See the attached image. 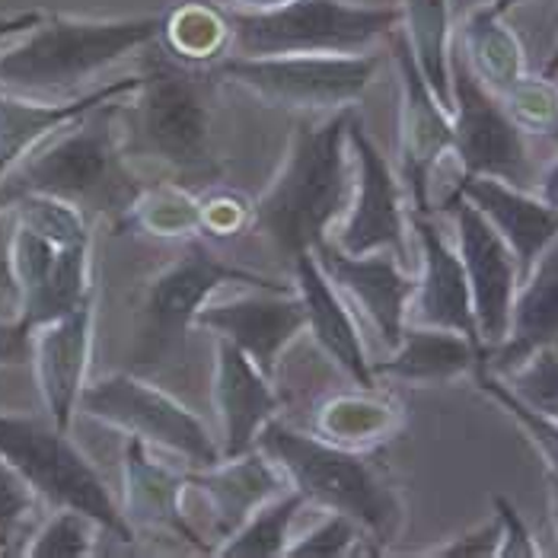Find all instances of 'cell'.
Returning <instances> with one entry per match:
<instances>
[{"label":"cell","instance_id":"cell-44","mask_svg":"<svg viewBox=\"0 0 558 558\" xmlns=\"http://www.w3.org/2000/svg\"><path fill=\"white\" fill-rule=\"evenodd\" d=\"M33 354V332L16 316H0V367L29 364Z\"/></svg>","mask_w":558,"mask_h":558},{"label":"cell","instance_id":"cell-10","mask_svg":"<svg viewBox=\"0 0 558 558\" xmlns=\"http://www.w3.org/2000/svg\"><path fill=\"white\" fill-rule=\"evenodd\" d=\"M377 58L361 54H275L236 58L227 54L217 74L250 89L268 106L301 112H336L357 102L377 74Z\"/></svg>","mask_w":558,"mask_h":558},{"label":"cell","instance_id":"cell-53","mask_svg":"<svg viewBox=\"0 0 558 558\" xmlns=\"http://www.w3.org/2000/svg\"><path fill=\"white\" fill-rule=\"evenodd\" d=\"M0 301H3V298H0Z\"/></svg>","mask_w":558,"mask_h":558},{"label":"cell","instance_id":"cell-11","mask_svg":"<svg viewBox=\"0 0 558 558\" xmlns=\"http://www.w3.org/2000/svg\"><path fill=\"white\" fill-rule=\"evenodd\" d=\"M450 119L453 154L466 175H492L514 189H536V167L526 150V134L508 116L501 96L475 77L460 48H450Z\"/></svg>","mask_w":558,"mask_h":558},{"label":"cell","instance_id":"cell-32","mask_svg":"<svg viewBox=\"0 0 558 558\" xmlns=\"http://www.w3.org/2000/svg\"><path fill=\"white\" fill-rule=\"evenodd\" d=\"M306 498L298 488L281 492L278 498L265 501L250 520L217 546L215 553L223 558H278L288 556L291 546V526L303 511Z\"/></svg>","mask_w":558,"mask_h":558},{"label":"cell","instance_id":"cell-26","mask_svg":"<svg viewBox=\"0 0 558 558\" xmlns=\"http://www.w3.org/2000/svg\"><path fill=\"white\" fill-rule=\"evenodd\" d=\"M558 344V240L536 258L523 288H517L508 339L485 351V367L508 377L539 348Z\"/></svg>","mask_w":558,"mask_h":558},{"label":"cell","instance_id":"cell-3","mask_svg":"<svg viewBox=\"0 0 558 558\" xmlns=\"http://www.w3.org/2000/svg\"><path fill=\"white\" fill-rule=\"evenodd\" d=\"M163 16L77 20L43 16L33 29L0 43V93L74 99L109 64L160 39Z\"/></svg>","mask_w":558,"mask_h":558},{"label":"cell","instance_id":"cell-49","mask_svg":"<svg viewBox=\"0 0 558 558\" xmlns=\"http://www.w3.org/2000/svg\"><path fill=\"white\" fill-rule=\"evenodd\" d=\"M227 3H233L236 10H271V7H281L288 0H227Z\"/></svg>","mask_w":558,"mask_h":558},{"label":"cell","instance_id":"cell-27","mask_svg":"<svg viewBox=\"0 0 558 558\" xmlns=\"http://www.w3.org/2000/svg\"><path fill=\"white\" fill-rule=\"evenodd\" d=\"M478 361H485V351L475 348L466 336L437 326L405 323L396 354L371 364L374 377H389L399 384H450L463 374H473Z\"/></svg>","mask_w":558,"mask_h":558},{"label":"cell","instance_id":"cell-25","mask_svg":"<svg viewBox=\"0 0 558 558\" xmlns=\"http://www.w3.org/2000/svg\"><path fill=\"white\" fill-rule=\"evenodd\" d=\"M294 265V288L306 310V329L313 332L316 344L342 367L344 374L364 389L377 387L374 364L364 351L361 332L354 326V316L348 313L342 291L326 278L313 253H301Z\"/></svg>","mask_w":558,"mask_h":558},{"label":"cell","instance_id":"cell-19","mask_svg":"<svg viewBox=\"0 0 558 558\" xmlns=\"http://www.w3.org/2000/svg\"><path fill=\"white\" fill-rule=\"evenodd\" d=\"M412 227L422 243V278L415 284V294L409 301V316L405 323L412 326H437L466 336L475 348L485 351L475 326L473 294L466 281V268L460 253L444 240L437 223L430 215L412 211Z\"/></svg>","mask_w":558,"mask_h":558},{"label":"cell","instance_id":"cell-13","mask_svg":"<svg viewBox=\"0 0 558 558\" xmlns=\"http://www.w3.org/2000/svg\"><path fill=\"white\" fill-rule=\"evenodd\" d=\"M348 150L357 167V182L351 192V215L342 223L336 246L364 256V253H380L387 250L402 265L409 262V240H405V208H402V192L396 182V172L389 160L367 134L364 122L354 116L348 125Z\"/></svg>","mask_w":558,"mask_h":558},{"label":"cell","instance_id":"cell-47","mask_svg":"<svg viewBox=\"0 0 558 558\" xmlns=\"http://www.w3.org/2000/svg\"><path fill=\"white\" fill-rule=\"evenodd\" d=\"M536 185H539V198H543L546 205L558 208V157H556V163L536 179Z\"/></svg>","mask_w":558,"mask_h":558},{"label":"cell","instance_id":"cell-43","mask_svg":"<svg viewBox=\"0 0 558 558\" xmlns=\"http://www.w3.org/2000/svg\"><path fill=\"white\" fill-rule=\"evenodd\" d=\"M498 546H501V520L492 517L485 526L470 530L457 539H450L440 549H430L428 556L437 558H498Z\"/></svg>","mask_w":558,"mask_h":558},{"label":"cell","instance_id":"cell-18","mask_svg":"<svg viewBox=\"0 0 558 558\" xmlns=\"http://www.w3.org/2000/svg\"><path fill=\"white\" fill-rule=\"evenodd\" d=\"M93 319H96V301L89 298L68 316L33 329L29 364L36 374V387L48 418L64 430L71 428L81 392L86 387V371L93 354Z\"/></svg>","mask_w":558,"mask_h":558},{"label":"cell","instance_id":"cell-2","mask_svg":"<svg viewBox=\"0 0 558 558\" xmlns=\"http://www.w3.org/2000/svg\"><path fill=\"white\" fill-rule=\"evenodd\" d=\"M351 106L326 112L323 119H303L291 137L281 170L253 205V227L291 262L329 240L332 220H339L351 205Z\"/></svg>","mask_w":558,"mask_h":558},{"label":"cell","instance_id":"cell-51","mask_svg":"<svg viewBox=\"0 0 558 558\" xmlns=\"http://www.w3.org/2000/svg\"><path fill=\"white\" fill-rule=\"evenodd\" d=\"M520 3H526V0H495V3L488 7V10H495L498 16H508V13H511L514 7H520Z\"/></svg>","mask_w":558,"mask_h":558},{"label":"cell","instance_id":"cell-9","mask_svg":"<svg viewBox=\"0 0 558 558\" xmlns=\"http://www.w3.org/2000/svg\"><path fill=\"white\" fill-rule=\"evenodd\" d=\"M77 412L170 453L189 470H205L220 460V444H215L202 418L175 396L134 374H112L84 387Z\"/></svg>","mask_w":558,"mask_h":558},{"label":"cell","instance_id":"cell-1","mask_svg":"<svg viewBox=\"0 0 558 558\" xmlns=\"http://www.w3.org/2000/svg\"><path fill=\"white\" fill-rule=\"evenodd\" d=\"M122 99L89 109L3 172L0 208L7 211L23 195H51L89 220L102 217L116 230H125L144 182L131 170L122 144Z\"/></svg>","mask_w":558,"mask_h":558},{"label":"cell","instance_id":"cell-8","mask_svg":"<svg viewBox=\"0 0 558 558\" xmlns=\"http://www.w3.org/2000/svg\"><path fill=\"white\" fill-rule=\"evenodd\" d=\"M227 284L294 291V284H288V281H275V278L250 271V268H236V265L223 262L202 240H189L185 250L172 258L160 275H154L144 288L141 326H137L141 357L157 361L185 342L202 306Z\"/></svg>","mask_w":558,"mask_h":558},{"label":"cell","instance_id":"cell-36","mask_svg":"<svg viewBox=\"0 0 558 558\" xmlns=\"http://www.w3.org/2000/svg\"><path fill=\"white\" fill-rule=\"evenodd\" d=\"M473 377H475V387L482 389L485 396H492L511 418L517 422V428L523 430L526 437H530V444L539 450V457L546 460V466H549V473L558 478V422L553 418H546V415H539V412H533L526 402H520L514 392L508 389V384L498 377V374H492L482 361L473 367Z\"/></svg>","mask_w":558,"mask_h":558},{"label":"cell","instance_id":"cell-22","mask_svg":"<svg viewBox=\"0 0 558 558\" xmlns=\"http://www.w3.org/2000/svg\"><path fill=\"white\" fill-rule=\"evenodd\" d=\"M189 488H195V495L208 501L215 514V539L223 543L265 501L288 492L291 482L258 447H253L240 457H220L215 466L192 470Z\"/></svg>","mask_w":558,"mask_h":558},{"label":"cell","instance_id":"cell-30","mask_svg":"<svg viewBox=\"0 0 558 558\" xmlns=\"http://www.w3.org/2000/svg\"><path fill=\"white\" fill-rule=\"evenodd\" d=\"M319 437L336 440L342 447H364V444H377L389 437L399 425V405L374 392L364 389L361 392H342L336 399H329L319 409Z\"/></svg>","mask_w":558,"mask_h":558},{"label":"cell","instance_id":"cell-37","mask_svg":"<svg viewBox=\"0 0 558 558\" xmlns=\"http://www.w3.org/2000/svg\"><path fill=\"white\" fill-rule=\"evenodd\" d=\"M96 530H102L93 517L81 514L74 508H54V514L45 520L26 543L23 556L33 558H86L93 556Z\"/></svg>","mask_w":558,"mask_h":558},{"label":"cell","instance_id":"cell-48","mask_svg":"<svg viewBox=\"0 0 558 558\" xmlns=\"http://www.w3.org/2000/svg\"><path fill=\"white\" fill-rule=\"evenodd\" d=\"M495 0H450V13L453 20H466L473 10H482V7H492Z\"/></svg>","mask_w":558,"mask_h":558},{"label":"cell","instance_id":"cell-46","mask_svg":"<svg viewBox=\"0 0 558 558\" xmlns=\"http://www.w3.org/2000/svg\"><path fill=\"white\" fill-rule=\"evenodd\" d=\"M39 20H43V13H20V16H10V20H0V43H7V39H13L20 33L33 29Z\"/></svg>","mask_w":558,"mask_h":558},{"label":"cell","instance_id":"cell-40","mask_svg":"<svg viewBox=\"0 0 558 558\" xmlns=\"http://www.w3.org/2000/svg\"><path fill=\"white\" fill-rule=\"evenodd\" d=\"M361 533L364 526L354 523L351 517L332 514L313 526L310 533H303L294 546H288V556L291 558H342L354 553V546L361 543Z\"/></svg>","mask_w":558,"mask_h":558},{"label":"cell","instance_id":"cell-45","mask_svg":"<svg viewBox=\"0 0 558 558\" xmlns=\"http://www.w3.org/2000/svg\"><path fill=\"white\" fill-rule=\"evenodd\" d=\"M10 240H13V217L0 208V298L13 303L16 288H13V271H10Z\"/></svg>","mask_w":558,"mask_h":558},{"label":"cell","instance_id":"cell-17","mask_svg":"<svg viewBox=\"0 0 558 558\" xmlns=\"http://www.w3.org/2000/svg\"><path fill=\"white\" fill-rule=\"evenodd\" d=\"M310 253L316 256L326 278L367 313V319L377 326L387 348H396L402 342L409 301H412L418 281L402 271L399 258L387 250L351 256L336 246V240H323Z\"/></svg>","mask_w":558,"mask_h":558},{"label":"cell","instance_id":"cell-38","mask_svg":"<svg viewBox=\"0 0 558 558\" xmlns=\"http://www.w3.org/2000/svg\"><path fill=\"white\" fill-rule=\"evenodd\" d=\"M508 116L523 134L558 137V86L549 77H520L501 96Z\"/></svg>","mask_w":558,"mask_h":558},{"label":"cell","instance_id":"cell-50","mask_svg":"<svg viewBox=\"0 0 558 558\" xmlns=\"http://www.w3.org/2000/svg\"><path fill=\"white\" fill-rule=\"evenodd\" d=\"M549 508H553V520H556V533H558V478L549 473Z\"/></svg>","mask_w":558,"mask_h":558},{"label":"cell","instance_id":"cell-31","mask_svg":"<svg viewBox=\"0 0 558 558\" xmlns=\"http://www.w3.org/2000/svg\"><path fill=\"white\" fill-rule=\"evenodd\" d=\"M131 227L157 240H192L202 233V202L195 189L179 179L150 182L131 208L125 230Z\"/></svg>","mask_w":558,"mask_h":558},{"label":"cell","instance_id":"cell-41","mask_svg":"<svg viewBox=\"0 0 558 558\" xmlns=\"http://www.w3.org/2000/svg\"><path fill=\"white\" fill-rule=\"evenodd\" d=\"M198 202H202V233L215 240H230L243 233V227L253 217V205H246V198H240L233 189H223L220 182L211 185V192L198 195Z\"/></svg>","mask_w":558,"mask_h":558},{"label":"cell","instance_id":"cell-20","mask_svg":"<svg viewBox=\"0 0 558 558\" xmlns=\"http://www.w3.org/2000/svg\"><path fill=\"white\" fill-rule=\"evenodd\" d=\"M453 195H463L501 233V240L511 246L517 258L520 281L530 275L536 258L558 240V208L530 195L526 189H514L492 175L460 172Z\"/></svg>","mask_w":558,"mask_h":558},{"label":"cell","instance_id":"cell-7","mask_svg":"<svg viewBox=\"0 0 558 558\" xmlns=\"http://www.w3.org/2000/svg\"><path fill=\"white\" fill-rule=\"evenodd\" d=\"M0 457L29 482V488L51 508H74L93 517L106 533L122 543H134V530L116 505L112 492L93 470V463L45 415H3L0 412Z\"/></svg>","mask_w":558,"mask_h":558},{"label":"cell","instance_id":"cell-35","mask_svg":"<svg viewBox=\"0 0 558 558\" xmlns=\"http://www.w3.org/2000/svg\"><path fill=\"white\" fill-rule=\"evenodd\" d=\"M39 495L0 457V556H23L33 539Z\"/></svg>","mask_w":558,"mask_h":558},{"label":"cell","instance_id":"cell-15","mask_svg":"<svg viewBox=\"0 0 558 558\" xmlns=\"http://www.w3.org/2000/svg\"><path fill=\"white\" fill-rule=\"evenodd\" d=\"M440 208L450 211L457 220V243H460L457 253L466 268L478 339L488 351L505 342L511 329V310H514L517 284H520L517 258L511 246L501 240V233L478 215L463 195L444 198Z\"/></svg>","mask_w":558,"mask_h":558},{"label":"cell","instance_id":"cell-14","mask_svg":"<svg viewBox=\"0 0 558 558\" xmlns=\"http://www.w3.org/2000/svg\"><path fill=\"white\" fill-rule=\"evenodd\" d=\"M399 68L402 106H399V170L412 195V208L430 215V182L437 163L453 150V119L450 109L434 96V89L418 71L412 48L399 26L387 36Z\"/></svg>","mask_w":558,"mask_h":558},{"label":"cell","instance_id":"cell-42","mask_svg":"<svg viewBox=\"0 0 558 558\" xmlns=\"http://www.w3.org/2000/svg\"><path fill=\"white\" fill-rule=\"evenodd\" d=\"M495 505V517L501 520V546H498V558H536L539 556V546L526 526V520L520 517L514 505L505 498V495H495L492 498Z\"/></svg>","mask_w":558,"mask_h":558},{"label":"cell","instance_id":"cell-6","mask_svg":"<svg viewBox=\"0 0 558 558\" xmlns=\"http://www.w3.org/2000/svg\"><path fill=\"white\" fill-rule=\"evenodd\" d=\"M230 54H361L399 26V7L288 0L271 10H227Z\"/></svg>","mask_w":558,"mask_h":558},{"label":"cell","instance_id":"cell-24","mask_svg":"<svg viewBox=\"0 0 558 558\" xmlns=\"http://www.w3.org/2000/svg\"><path fill=\"white\" fill-rule=\"evenodd\" d=\"M215 405L223 425L220 457H240L253 450L258 430L278 412V396L268 377L236 348L217 339L215 351Z\"/></svg>","mask_w":558,"mask_h":558},{"label":"cell","instance_id":"cell-12","mask_svg":"<svg viewBox=\"0 0 558 558\" xmlns=\"http://www.w3.org/2000/svg\"><path fill=\"white\" fill-rule=\"evenodd\" d=\"M10 271L16 288V319L33 332L51 319L68 316L93 298L89 243L58 246L39 233L13 223Z\"/></svg>","mask_w":558,"mask_h":558},{"label":"cell","instance_id":"cell-4","mask_svg":"<svg viewBox=\"0 0 558 558\" xmlns=\"http://www.w3.org/2000/svg\"><path fill=\"white\" fill-rule=\"evenodd\" d=\"M131 96L134 102L125 96L119 116L129 160H157L189 189L217 185L211 109L195 71L172 54H150Z\"/></svg>","mask_w":558,"mask_h":558},{"label":"cell","instance_id":"cell-28","mask_svg":"<svg viewBox=\"0 0 558 558\" xmlns=\"http://www.w3.org/2000/svg\"><path fill=\"white\" fill-rule=\"evenodd\" d=\"M460 51L482 86L495 96H505L523 77V48L514 29L495 10L482 7L463 20Z\"/></svg>","mask_w":558,"mask_h":558},{"label":"cell","instance_id":"cell-21","mask_svg":"<svg viewBox=\"0 0 558 558\" xmlns=\"http://www.w3.org/2000/svg\"><path fill=\"white\" fill-rule=\"evenodd\" d=\"M122 514L131 523V530H163L185 543H192L202 553H211L198 530L189 523L185 514V485L189 475L160 463L150 447L137 437H129L125 457H122Z\"/></svg>","mask_w":558,"mask_h":558},{"label":"cell","instance_id":"cell-34","mask_svg":"<svg viewBox=\"0 0 558 558\" xmlns=\"http://www.w3.org/2000/svg\"><path fill=\"white\" fill-rule=\"evenodd\" d=\"M13 223L39 233L45 240L58 243V246H77L89 243V217L77 211L74 205L51 198V195H23L16 198L10 208Z\"/></svg>","mask_w":558,"mask_h":558},{"label":"cell","instance_id":"cell-23","mask_svg":"<svg viewBox=\"0 0 558 558\" xmlns=\"http://www.w3.org/2000/svg\"><path fill=\"white\" fill-rule=\"evenodd\" d=\"M137 84L141 74L93 86L74 99H29V96L0 93V175L16 167L26 154H33L51 134L77 122L89 109L131 96Z\"/></svg>","mask_w":558,"mask_h":558},{"label":"cell","instance_id":"cell-5","mask_svg":"<svg viewBox=\"0 0 558 558\" xmlns=\"http://www.w3.org/2000/svg\"><path fill=\"white\" fill-rule=\"evenodd\" d=\"M256 447L288 475L291 488H298L306 501L351 517L380 546L399 533L402 501L367 453L291 428L278 418L258 430Z\"/></svg>","mask_w":558,"mask_h":558},{"label":"cell","instance_id":"cell-33","mask_svg":"<svg viewBox=\"0 0 558 558\" xmlns=\"http://www.w3.org/2000/svg\"><path fill=\"white\" fill-rule=\"evenodd\" d=\"M160 36L167 39V51L182 64H202L220 58L230 48V26L227 13H220L208 3H185L163 16Z\"/></svg>","mask_w":558,"mask_h":558},{"label":"cell","instance_id":"cell-29","mask_svg":"<svg viewBox=\"0 0 558 558\" xmlns=\"http://www.w3.org/2000/svg\"><path fill=\"white\" fill-rule=\"evenodd\" d=\"M399 23L402 36L412 48V58L425 81L434 89V96L450 109V29H453V13L450 0H402L399 7Z\"/></svg>","mask_w":558,"mask_h":558},{"label":"cell","instance_id":"cell-16","mask_svg":"<svg viewBox=\"0 0 558 558\" xmlns=\"http://www.w3.org/2000/svg\"><path fill=\"white\" fill-rule=\"evenodd\" d=\"M198 329L215 332L217 339L236 344L265 377L275 374L278 357L306 329V310L294 291L250 288L246 294L211 301L195 316Z\"/></svg>","mask_w":558,"mask_h":558},{"label":"cell","instance_id":"cell-39","mask_svg":"<svg viewBox=\"0 0 558 558\" xmlns=\"http://www.w3.org/2000/svg\"><path fill=\"white\" fill-rule=\"evenodd\" d=\"M501 380L533 412L558 422V344L539 348Z\"/></svg>","mask_w":558,"mask_h":558},{"label":"cell","instance_id":"cell-52","mask_svg":"<svg viewBox=\"0 0 558 558\" xmlns=\"http://www.w3.org/2000/svg\"><path fill=\"white\" fill-rule=\"evenodd\" d=\"M543 77H549V81H556L558 77V45H556V51H553V58L546 61V71H543Z\"/></svg>","mask_w":558,"mask_h":558}]
</instances>
